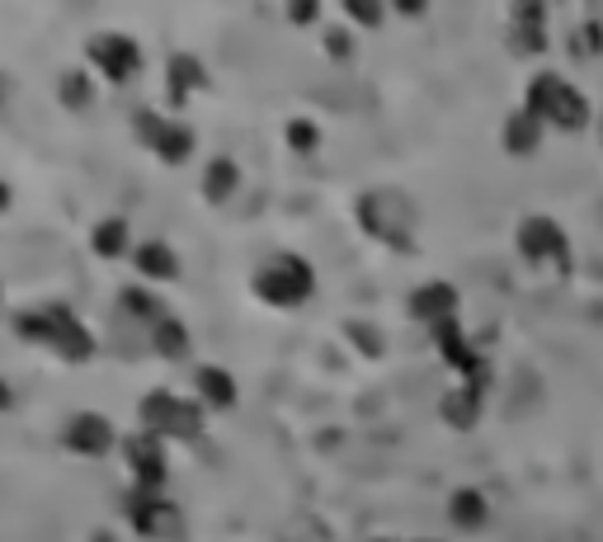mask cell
<instances>
[{
    "label": "cell",
    "instance_id": "6da1fadb",
    "mask_svg": "<svg viewBox=\"0 0 603 542\" xmlns=\"http://www.w3.org/2000/svg\"><path fill=\"white\" fill-rule=\"evenodd\" d=\"M528 114L537 124H556V128H580L590 118V105L580 99L561 76H537L528 86Z\"/></svg>",
    "mask_w": 603,
    "mask_h": 542
},
{
    "label": "cell",
    "instance_id": "7a4b0ae2",
    "mask_svg": "<svg viewBox=\"0 0 603 542\" xmlns=\"http://www.w3.org/2000/svg\"><path fill=\"white\" fill-rule=\"evenodd\" d=\"M255 288H259V297H269L274 307H293L297 297H307L312 274L302 269V259H269L265 274L255 278Z\"/></svg>",
    "mask_w": 603,
    "mask_h": 542
},
{
    "label": "cell",
    "instance_id": "3957f363",
    "mask_svg": "<svg viewBox=\"0 0 603 542\" xmlns=\"http://www.w3.org/2000/svg\"><path fill=\"white\" fill-rule=\"evenodd\" d=\"M147 420L156 430H170V434H194L198 430V420H185V415H194V406H185V401H175V396H166V392H156V396H147Z\"/></svg>",
    "mask_w": 603,
    "mask_h": 542
},
{
    "label": "cell",
    "instance_id": "277c9868",
    "mask_svg": "<svg viewBox=\"0 0 603 542\" xmlns=\"http://www.w3.org/2000/svg\"><path fill=\"white\" fill-rule=\"evenodd\" d=\"M67 444H71L80 457H99V453L113 444V430L105 425V420H95V415H76L71 430H67Z\"/></svg>",
    "mask_w": 603,
    "mask_h": 542
},
{
    "label": "cell",
    "instance_id": "5b68a950",
    "mask_svg": "<svg viewBox=\"0 0 603 542\" xmlns=\"http://www.w3.org/2000/svg\"><path fill=\"white\" fill-rule=\"evenodd\" d=\"M90 57H99V67H105L109 80H128V71H137V48L123 43V38H99V43L90 48Z\"/></svg>",
    "mask_w": 603,
    "mask_h": 542
},
{
    "label": "cell",
    "instance_id": "8992f818",
    "mask_svg": "<svg viewBox=\"0 0 603 542\" xmlns=\"http://www.w3.org/2000/svg\"><path fill=\"white\" fill-rule=\"evenodd\" d=\"M137 269H142L147 278H175L179 274V259L166 246H142V250H137Z\"/></svg>",
    "mask_w": 603,
    "mask_h": 542
},
{
    "label": "cell",
    "instance_id": "52a82bcc",
    "mask_svg": "<svg viewBox=\"0 0 603 542\" xmlns=\"http://www.w3.org/2000/svg\"><path fill=\"white\" fill-rule=\"evenodd\" d=\"M524 250L537 259L542 250H561V231H556V223H542V217H533V223H524Z\"/></svg>",
    "mask_w": 603,
    "mask_h": 542
},
{
    "label": "cell",
    "instance_id": "ba28073f",
    "mask_svg": "<svg viewBox=\"0 0 603 542\" xmlns=\"http://www.w3.org/2000/svg\"><path fill=\"white\" fill-rule=\"evenodd\" d=\"M198 392H204V401H217V406H227V401L236 396L231 392V377L223 368H204V373H198Z\"/></svg>",
    "mask_w": 603,
    "mask_h": 542
},
{
    "label": "cell",
    "instance_id": "9c48e42d",
    "mask_svg": "<svg viewBox=\"0 0 603 542\" xmlns=\"http://www.w3.org/2000/svg\"><path fill=\"white\" fill-rule=\"evenodd\" d=\"M533 142H537V118H533V114H524L514 128H505V147H510L514 156H528Z\"/></svg>",
    "mask_w": 603,
    "mask_h": 542
},
{
    "label": "cell",
    "instance_id": "30bf717a",
    "mask_svg": "<svg viewBox=\"0 0 603 542\" xmlns=\"http://www.w3.org/2000/svg\"><path fill=\"white\" fill-rule=\"evenodd\" d=\"M453 519H457V524H481V519H486V500H481L476 491H457L453 495Z\"/></svg>",
    "mask_w": 603,
    "mask_h": 542
},
{
    "label": "cell",
    "instance_id": "8fae6325",
    "mask_svg": "<svg viewBox=\"0 0 603 542\" xmlns=\"http://www.w3.org/2000/svg\"><path fill=\"white\" fill-rule=\"evenodd\" d=\"M204 185H212V198H227V194H231V185H236V170L217 160V166H212V179H204Z\"/></svg>",
    "mask_w": 603,
    "mask_h": 542
},
{
    "label": "cell",
    "instance_id": "7c38bea8",
    "mask_svg": "<svg viewBox=\"0 0 603 542\" xmlns=\"http://www.w3.org/2000/svg\"><path fill=\"white\" fill-rule=\"evenodd\" d=\"M95 246L113 255L118 246H123V223H105V227H95Z\"/></svg>",
    "mask_w": 603,
    "mask_h": 542
},
{
    "label": "cell",
    "instance_id": "4fadbf2b",
    "mask_svg": "<svg viewBox=\"0 0 603 542\" xmlns=\"http://www.w3.org/2000/svg\"><path fill=\"white\" fill-rule=\"evenodd\" d=\"M160 354H170V358H179V354H185L189 345H185V331H179V326H160V345H156Z\"/></svg>",
    "mask_w": 603,
    "mask_h": 542
},
{
    "label": "cell",
    "instance_id": "5bb4252c",
    "mask_svg": "<svg viewBox=\"0 0 603 542\" xmlns=\"http://www.w3.org/2000/svg\"><path fill=\"white\" fill-rule=\"evenodd\" d=\"M6 401H10V396H6V387H0V406H6Z\"/></svg>",
    "mask_w": 603,
    "mask_h": 542
}]
</instances>
